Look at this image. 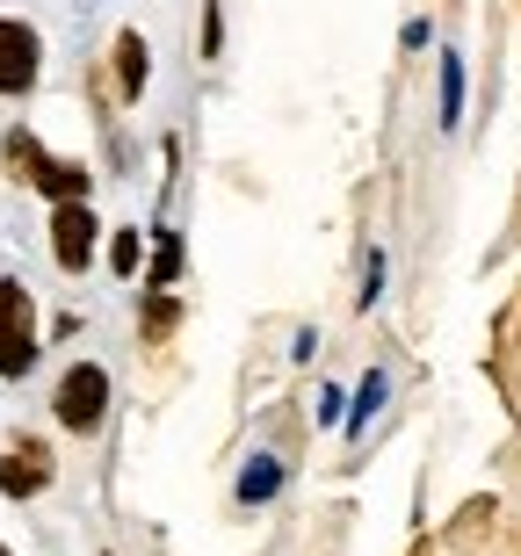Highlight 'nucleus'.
I'll return each mask as SVG.
<instances>
[{
	"label": "nucleus",
	"instance_id": "f03ea898",
	"mask_svg": "<svg viewBox=\"0 0 521 556\" xmlns=\"http://www.w3.org/2000/svg\"><path fill=\"white\" fill-rule=\"evenodd\" d=\"M29 369H37V304L15 275H0V376L15 383Z\"/></svg>",
	"mask_w": 521,
	"mask_h": 556
},
{
	"label": "nucleus",
	"instance_id": "20e7f679",
	"mask_svg": "<svg viewBox=\"0 0 521 556\" xmlns=\"http://www.w3.org/2000/svg\"><path fill=\"white\" fill-rule=\"evenodd\" d=\"M37 73H44V37L29 22L0 15V94H29Z\"/></svg>",
	"mask_w": 521,
	"mask_h": 556
},
{
	"label": "nucleus",
	"instance_id": "4468645a",
	"mask_svg": "<svg viewBox=\"0 0 521 556\" xmlns=\"http://www.w3.org/2000/svg\"><path fill=\"white\" fill-rule=\"evenodd\" d=\"M0 556H15V549H8V542H0Z\"/></svg>",
	"mask_w": 521,
	"mask_h": 556
},
{
	"label": "nucleus",
	"instance_id": "1a4fd4ad",
	"mask_svg": "<svg viewBox=\"0 0 521 556\" xmlns=\"http://www.w3.org/2000/svg\"><path fill=\"white\" fill-rule=\"evenodd\" d=\"M275 484H283V470H275L269 455H261V463L239 477V498H247V506H261V498H275Z\"/></svg>",
	"mask_w": 521,
	"mask_h": 556
},
{
	"label": "nucleus",
	"instance_id": "39448f33",
	"mask_svg": "<svg viewBox=\"0 0 521 556\" xmlns=\"http://www.w3.org/2000/svg\"><path fill=\"white\" fill-rule=\"evenodd\" d=\"M95 210L87 203H51V261H59L65 275H80L87 261H95Z\"/></svg>",
	"mask_w": 521,
	"mask_h": 556
},
{
	"label": "nucleus",
	"instance_id": "6e6552de",
	"mask_svg": "<svg viewBox=\"0 0 521 556\" xmlns=\"http://www.w3.org/2000/svg\"><path fill=\"white\" fill-rule=\"evenodd\" d=\"M174 318H182V304H174L168 289H152V296H146V340H168Z\"/></svg>",
	"mask_w": 521,
	"mask_h": 556
},
{
	"label": "nucleus",
	"instance_id": "423d86ee",
	"mask_svg": "<svg viewBox=\"0 0 521 556\" xmlns=\"http://www.w3.org/2000/svg\"><path fill=\"white\" fill-rule=\"evenodd\" d=\"M44 484H51V448L29 441V433L8 441V448H0V492H8V498H37Z\"/></svg>",
	"mask_w": 521,
	"mask_h": 556
},
{
	"label": "nucleus",
	"instance_id": "ddd939ff",
	"mask_svg": "<svg viewBox=\"0 0 521 556\" xmlns=\"http://www.w3.org/2000/svg\"><path fill=\"white\" fill-rule=\"evenodd\" d=\"M376 397H384V376H370V383H362V413H355V427H370V413H376Z\"/></svg>",
	"mask_w": 521,
	"mask_h": 556
},
{
	"label": "nucleus",
	"instance_id": "9b49d317",
	"mask_svg": "<svg viewBox=\"0 0 521 556\" xmlns=\"http://www.w3.org/2000/svg\"><path fill=\"white\" fill-rule=\"evenodd\" d=\"M174 275H182V239H160V261H152V289H174Z\"/></svg>",
	"mask_w": 521,
	"mask_h": 556
},
{
	"label": "nucleus",
	"instance_id": "0eeeda50",
	"mask_svg": "<svg viewBox=\"0 0 521 556\" xmlns=\"http://www.w3.org/2000/svg\"><path fill=\"white\" fill-rule=\"evenodd\" d=\"M152 51H146V37H138V29H124V37H116V94H124V102H138V94H146V73H152Z\"/></svg>",
	"mask_w": 521,
	"mask_h": 556
},
{
	"label": "nucleus",
	"instance_id": "7ed1b4c3",
	"mask_svg": "<svg viewBox=\"0 0 521 556\" xmlns=\"http://www.w3.org/2000/svg\"><path fill=\"white\" fill-rule=\"evenodd\" d=\"M51 405H59L65 433H95L109 419V369L102 362H73V369L59 376V397H51Z\"/></svg>",
	"mask_w": 521,
	"mask_h": 556
},
{
	"label": "nucleus",
	"instance_id": "f257e3e1",
	"mask_svg": "<svg viewBox=\"0 0 521 556\" xmlns=\"http://www.w3.org/2000/svg\"><path fill=\"white\" fill-rule=\"evenodd\" d=\"M8 166H15V181H29V188H44L51 203H87V166H73V160H51L29 130H8Z\"/></svg>",
	"mask_w": 521,
	"mask_h": 556
},
{
	"label": "nucleus",
	"instance_id": "f8f14e48",
	"mask_svg": "<svg viewBox=\"0 0 521 556\" xmlns=\"http://www.w3.org/2000/svg\"><path fill=\"white\" fill-rule=\"evenodd\" d=\"M457 109H463V73L442 65V124H457Z\"/></svg>",
	"mask_w": 521,
	"mask_h": 556
},
{
	"label": "nucleus",
	"instance_id": "9d476101",
	"mask_svg": "<svg viewBox=\"0 0 521 556\" xmlns=\"http://www.w3.org/2000/svg\"><path fill=\"white\" fill-rule=\"evenodd\" d=\"M138 261H146V231H116V247H109V268L131 282V275H138Z\"/></svg>",
	"mask_w": 521,
	"mask_h": 556
}]
</instances>
